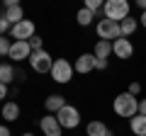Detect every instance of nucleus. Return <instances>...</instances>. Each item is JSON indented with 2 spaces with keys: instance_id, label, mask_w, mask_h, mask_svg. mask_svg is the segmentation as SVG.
<instances>
[{
  "instance_id": "2",
  "label": "nucleus",
  "mask_w": 146,
  "mask_h": 136,
  "mask_svg": "<svg viewBox=\"0 0 146 136\" xmlns=\"http://www.w3.org/2000/svg\"><path fill=\"white\" fill-rule=\"evenodd\" d=\"M129 10L131 7H129L127 0H107L105 7H102V17L105 20H112V22H122V20H127V17H131Z\"/></svg>"
},
{
  "instance_id": "15",
  "label": "nucleus",
  "mask_w": 146,
  "mask_h": 136,
  "mask_svg": "<svg viewBox=\"0 0 146 136\" xmlns=\"http://www.w3.org/2000/svg\"><path fill=\"white\" fill-rule=\"evenodd\" d=\"M85 134H88V136H107L110 129H107V124H105V121L93 119V121H88V126H85Z\"/></svg>"
},
{
  "instance_id": "19",
  "label": "nucleus",
  "mask_w": 146,
  "mask_h": 136,
  "mask_svg": "<svg viewBox=\"0 0 146 136\" xmlns=\"http://www.w3.org/2000/svg\"><path fill=\"white\" fill-rule=\"evenodd\" d=\"M119 29H122V37H131L136 29H139V20H134V17H127V20L119 22Z\"/></svg>"
},
{
  "instance_id": "23",
  "label": "nucleus",
  "mask_w": 146,
  "mask_h": 136,
  "mask_svg": "<svg viewBox=\"0 0 146 136\" xmlns=\"http://www.w3.org/2000/svg\"><path fill=\"white\" fill-rule=\"evenodd\" d=\"M10 46H12V42H7L5 37H0V56H7L10 53Z\"/></svg>"
},
{
  "instance_id": "18",
  "label": "nucleus",
  "mask_w": 146,
  "mask_h": 136,
  "mask_svg": "<svg viewBox=\"0 0 146 136\" xmlns=\"http://www.w3.org/2000/svg\"><path fill=\"white\" fill-rule=\"evenodd\" d=\"M110 53H112V42L98 39V44H95V49H93V56H95V58H105V61H107Z\"/></svg>"
},
{
  "instance_id": "9",
  "label": "nucleus",
  "mask_w": 146,
  "mask_h": 136,
  "mask_svg": "<svg viewBox=\"0 0 146 136\" xmlns=\"http://www.w3.org/2000/svg\"><path fill=\"white\" fill-rule=\"evenodd\" d=\"M7 56L12 58L15 63H20V61H29V56H32V46H29V42H12V46H10V53Z\"/></svg>"
},
{
  "instance_id": "22",
  "label": "nucleus",
  "mask_w": 146,
  "mask_h": 136,
  "mask_svg": "<svg viewBox=\"0 0 146 136\" xmlns=\"http://www.w3.org/2000/svg\"><path fill=\"white\" fill-rule=\"evenodd\" d=\"M29 46H32V51H44V39L42 37H32Z\"/></svg>"
},
{
  "instance_id": "14",
  "label": "nucleus",
  "mask_w": 146,
  "mask_h": 136,
  "mask_svg": "<svg viewBox=\"0 0 146 136\" xmlns=\"http://www.w3.org/2000/svg\"><path fill=\"white\" fill-rule=\"evenodd\" d=\"M0 114H3L5 121H17L20 119V105H17V102H3Z\"/></svg>"
},
{
  "instance_id": "17",
  "label": "nucleus",
  "mask_w": 146,
  "mask_h": 136,
  "mask_svg": "<svg viewBox=\"0 0 146 136\" xmlns=\"http://www.w3.org/2000/svg\"><path fill=\"white\" fill-rule=\"evenodd\" d=\"M17 78V71H15V66L12 63H0V83H5V85H10L12 80Z\"/></svg>"
},
{
  "instance_id": "12",
  "label": "nucleus",
  "mask_w": 146,
  "mask_h": 136,
  "mask_svg": "<svg viewBox=\"0 0 146 136\" xmlns=\"http://www.w3.org/2000/svg\"><path fill=\"white\" fill-rule=\"evenodd\" d=\"M66 105H68L66 97H63V95H56V92L49 95V97L44 100V110H46V114H58Z\"/></svg>"
},
{
  "instance_id": "3",
  "label": "nucleus",
  "mask_w": 146,
  "mask_h": 136,
  "mask_svg": "<svg viewBox=\"0 0 146 136\" xmlns=\"http://www.w3.org/2000/svg\"><path fill=\"white\" fill-rule=\"evenodd\" d=\"M73 63H68L66 58H54V68H51V78H54V83H58V85H66V83H71V78H73Z\"/></svg>"
},
{
  "instance_id": "5",
  "label": "nucleus",
  "mask_w": 146,
  "mask_h": 136,
  "mask_svg": "<svg viewBox=\"0 0 146 136\" xmlns=\"http://www.w3.org/2000/svg\"><path fill=\"white\" fill-rule=\"evenodd\" d=\"M29 66H32V71L34 73H51V68H54V58H51V53L44 49V51H32V56H29Z\"/></svg>"
},
{
  "instance_id": "13",
  "label": "nucleus",
  "mask_w": 146,
  "mask_h": 136,
  "mask_svg": "<svg viewBox=\"0 0 146 136\" xmlns=\"http://www.w3.org/2000/svg\"><path fill=\"white\" fill-rule=\"evenodd\" d=\"M3 17H5V20L10 22L12 27H15V24H20V22L25 20V10H22V7H20V3H17V5L5 7V15H3Z\"/></svg>"
},
{
  "instance_id": "6",
  "label": "nucleus",
  "mask_w": 146,
  "mask_h": 136,
  "mask_svg": "<svg viewBox=\"0 0 146 136\" xmlns=\"http://www.w3.org/2000/svg\"><path fill=\"white\" fill-rule=\"evenodd\" d=\"M56 119H58V124H61L63 129H76V126L80 124V112H78V107L66 105V107L56 114Z\"/></svg>"
},
{
  "instance_id": "31",
  "label": "nucleus",
  "mask_w": 146,
  "mask_h": 136,
  "mask_svg": "<svg viewBox=\"0 0 146 136\" xmlns=\"http://www.w3.org/2000/svg\"><path fill=\"white\" fill-rule=\"evenodd\" d=\"M22 136H34V134H29V131H27V134H22Z\"/></svg>"
},
{
  "instance_id": "27",
  "label": "nucleus",
  "mask_w": 146,
  "mask_h": 136,
  "mask_svg": "<svg viewBox=\"0 0 146 136\" xmlns=\"http://www.w3.org/2000/svg\"><path fill=\"white\" fill-rule=\"evenodd\" d=\"M107 68V61L105 58H95V71H105Z\"/></svg>"
},
{
  "instance_id": "4",
  "label": "nucleus",
  "mask_w": 146,
  "mask_h": 136,
  "mask_svg": "<svg viewBox=\"0 0 146 136\" xmlns=\"http://www.w3.org/2000/svg\"><path fill=\"white\" fill-rule=\"evenodd\" d=\"M95 32H98V37L105 39V42H117L122 39V29H119V22H112V20H98L95 24Z\"/></svg>"
},
{
  "instance_id": "26",
  "label": "nucleus",
  "mask_w": 146,
  "mask_h": 136,
  "mask_svg": "<svg viewBox=\"0 0 146 136\" xmlns=\"http://www.w3.org/2000/svg\"><path fill=\"white\" fill-rule=\"evenodd\" d=\"M7 92H10V85H5V83H0V102H5Z\"/></svg>"
},
{
  "instance_id": "29",
  "label": "nucleus",
  "mask_w": 146,
  "mask_h": 136,
  "mask_svg": "<svg viewBox=\"0 0 146 136\" xmlns=\"http://www.w3.org/2000/svg\"><path fill=\"white\" fill-rule=\"evenodd\" d=\"M0 136H12V134H10V129H7L5 124H0Z\"/></svg>"
},
{
  "instance_id": "25",
  "label": "nucleus",
  "mask_w": 146,
  "mask_h": 136,
  "mask_svg": "<svg viewBox=\"0 0 146 136\" xmlns=\"http://www.w3.org/2000/svg\"><path fill=\"white\" fill-rule=\"evenodd\" d=\"M127 92H129V95H134V97H136V95L141 92V83H129V90H127Z\"/></svg>"
},
{
  "instance_id": "20",
  "label": "nucleus",
  "mask_w": 146,
  "mask_h": 136,
  "mask_svg": "<svg viewBox=\"0 0 146 136\" xmlns=\"http://www.w3.org/2000/svg\"><path fill=\"white\" fill-rule=\"evenodd\" d=\"M93 20H95V15L90 10H85V7H80L78 15H76V22H78L80 27H90V24H93Z\"/></svg>"
},
{
  "instance_id": "33",
  "label": "nucleus",
  "mask_w": 146,
  "mask_h": 136,
  "mask_svg": "<svg viewBox=\"0 0 146 136\" xmlns=\"http://www.w3.org/2000/svg\"><path fill=\"white\" fill-rule=\"evenodd\" d=\"M0 63H3V61H0Z\"/></svg>"
},
{
  "instance_id": "30",
  "label": "nucleus",
  "mask_w": 146,
  "mask_h": 136,
  "mask_svg": "<svg viewBox=\"0 0 146 136\" xmlns=\"http://www.w3.org/2000/svg\"><path fill=\"white\" fill-rule=\"evenodd\" d=\"M141 27L146 29V12H141Z\"/></svg>"
},
{
  "instance_id": "1",
  "label": "nucleus",
  "mask_w": 146,
  "mask_h": 136,
  "mask_svg": "<svg viewBox=\"0 0 146 136\" xmlns=\"http://www.w3.org/2000/svg\"><path fill=\"white\" fill-rule=\"evenodd\" d=\"M112 110H115L117 117L131 119V117L139 114V100H136L134 95H129V92H119L115 97V102H112Z\"/></svg>"
},
{
  "instance_id": "21",
  "label": "nucleus",
  "mask_w": 146,
  "mask_h": 136,
  "mask_svg": "<svg viewBox=\"0 0 146 136\" xmlns=\"http://www.w3.org/2000/svg\"><path fill=\"white\" fill-rule=\"evenodd\" d=\"M83 7H85V10H90L93 15H98V12L105 7V3H102V0H85V5H83Z\"/></svg>"
},
{
  "instance_id": "7",
  "label": "nucleus",
  "mask_w": 146,
  "mask_h": 136,
  "mask_svg": "<svg viewBox=\"0 0 146 136\" xmlns=\"http://www.w3.org/2000/svg\"><path fill=\"white\" fill-rule=\"evenodd\" d=\"M10 34L15 42H29L32 37H36V24L32 20H22L20 24H15L10 29Z\"/></svg>"
},
{
  "instance_id": "8",
  "label": "nucleus",
  "mask_w": 146,
  "mask_h": 136,
  "mask_svg": "<svg viewBox=\"0 0 146 136\" xmlns=\"http://www.w3.org/2000/svg\"><path fill=\"white\" fill-rule=\"evenodd\" d=\"M39 126H42V134H44V136H63V126L58 124L56 114H46V117H42Z\"/></svg>"
},
{
  "instance_id": "10",
  "label": "nucleus",
  "mask_w": 146,
  "mask_h": 136,
  "mask_svg": "<svg viewBox=\"0 0 146 136\" xmlns=\"http://www.w3.org/2000/svg\"><path fill=\"white\" fill-rule=\"evenodd\" d=\"M112 53H115L117 58H122V61H127V58L134 56V44L122 37V39H117V42H112Z\"/></svg>"
},
{
  "instance_id": "24",
  "label": "nucleus",
  "mask_w": 146,
  "mask_h": 136,
  "mask_svg": "<svg viewBox=\"0 0 146 136\" xmlns=\"http://www.w3.org/2000/svg\"><path fill=\"white\" fill-rule=\"evenodd\" d=\"M10 29H12V24L5 20V17H0V37H5V34H7Z\"/></svg>"
},
{
  "instance_id": "16",
  "label": "nucleus",
  "mask_w": 146,
  "mask_h": 136,
  "mask_svg": "<svg viewBox=\"0 0 146 136\" xmlns=\"http://www.w3.org/2000/svg\"><path fill=\"white\" fill-rule=\"evenodd\" d=\"M129 129L134 136H146V117L144 114H136L129 119Z\"/></svg>"
},
{
  "instance_id": "32",
  "label": "nucleus",
  "mask_w": 146,
  "mask_h": 136,
  "mask_svg": "<svg viewBox=\"0 0 146 136\" xmlns=\"http://www.w3.org/2000/svg\"><path fill=\"white\" fill-rule=\"evenodd\" d=\"M107 136H112V134H107Z\"/></svg>"
},
{
  "instance_id": "28",
  "label": "nucleus",
  "mask_w": 146,
  "mask_h": 136,
  "mask_svg": "<svg viewBox=\"0 0 146 136\" xmlns=\"http://www.w3.org/2000/svg\"><path fill=\"white\" fill-rule=\"evenodd\" d=\"M139 114H144V117H146V97H144V100H139Z\"/></svg>"
},
{
  "instance_id": "11",
  "label": "nucleus",
  "mask_w": 146,
  "mask_h": 136,
  "mask_svg": "<svg viewBox=\"0 0 146 136\" xmlns=\"http://www.w3.org/2000/svg\"><path fill=\"white\" fill-rule=\"evenodd\" d=\"M73 71L80 73V75L95 71V56H93V53H80V56L76 58V63H73Z\"/></svg>"
}]
</instances>
